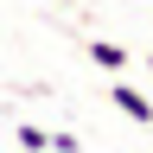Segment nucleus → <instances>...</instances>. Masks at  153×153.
Here are the masks:
<instances>
[{
	"instance_id": "nucleus-1",
	"label": "nucleus",
	"mask_w": 153,
	"mask_h": 153,
	"mask_svg": "<svg viewBox=\"0 0 153 153\" xmlns=\"http://www.w3.org/2000/svg\"><path fill=\"white\" fill-rule=\"evenodd\" d=\"M108 102L121 108L134 128H153V96H147V89H134L128 76H115V83H108Z\"/></svg>"
},
{
	"instance_id": "nucleus-2",
	"label": "nucleus",
	"mask_w": 153,
	"mask_h": 153,
	"mask_svg": "<svg viewBox=\"0 0 153 153\" xmlns=\"http://www.w3.org/2000/svg\"><path fill=\"white\" fill-rule=\"evenodd\" d=\"M83 51H89V64H102V70H115V76L128 70V45H115V38H89Z\"/></svg>"
},
{
	"instance_id": "nucleus-3",
	"label": "nucleus",
	"mask_w": 153,
	"mask_h": 153,
	"mask_svg": "<svg viewBox=\"0 0 153 153\" xmlns=\"http://www.w3.org/2000/svg\"><path fill=\"white\" fill-rule=\"evenodd\" d=\"M13 147L38 153V147H51V134H45V128H32V121H19V128H13Z\"/></svg>"
},
{
	"instance_id": "nucleus-4",
	"label": "nucleus",
	"mask_w": 153,
	"mask_h": 153,
	"mask_svg": "<svg viewBox=\"0 0 153 153\" xmlns=\"http://www.w3.org/2000/svg\"><path fill=\"white\" fill-rule=\"evenodd\" d=\"M70 7H83V0H70Z\"/></svg>"
},
{
	"instance_id": "nucleus-5",
	"label": "nucleus",
	"mask_w": 153,
	"mask_h": 153,
	"mask_svg": "<svg viewBox=\"0 0 153 153\" xmlns=\"http://www.w3.org/2000/svg\"><path fill=\"white\" fill-rule=\"evenodd\" d=\"M147 70H153V57H147Z\"/></svg>"
}]
</instances>
